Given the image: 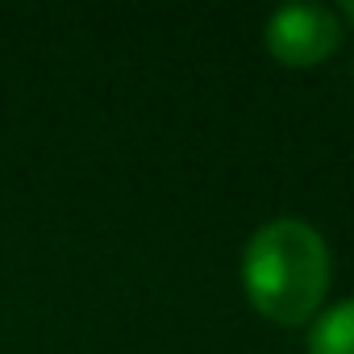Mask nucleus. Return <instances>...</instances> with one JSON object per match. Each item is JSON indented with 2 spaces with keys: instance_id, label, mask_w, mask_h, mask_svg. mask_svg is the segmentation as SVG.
<instances>
[{
  "instance_id": "nucleus-1",
  "label": "nucleus",
  "mask_w": 354,
  "mask_h": 354,
  "mask_svg": "<svg viewBox=\"0 0 354 354\" xmlns=\"http://www.w3.org/2000/svg\"><path fill=\"white\" fill-rule=\"evenodd\" d=\"M246 300L275 325H304L329 292V246L296 217L267 221L242 250Z\"/></svg>"
},
{
  "instance_id": "nucleus-2",
  "label": "nucleus",
  "mask_w": 354,
  "mask_h": 354,
  "mask_svg": "<svg viewBox=\"0 0 354 354\" xmlns=\"http://www.w3.org/2000/svg\"><path fill=\"white\" fill-rule=\"evenodd\" d=\"M342 42V17L325 5H288L267 21V50L283 67H313Z\"/></svg>"
},
{
  "instance_id": "nucleus-3",
  "label": "nucleus",
  "mask_w": 354,
  "mask_h": 354,
  "mask_svg": "<svg viewBox=\"0 0 354 354\" xmlns=\"http://www.w3.org/2000/svg\"><path fill=\"white\" fill-rule=\"evenodd\" d=\"M308 354H354V296L325 308L308 329Z\"/></svg>"
},
{
  "instance_id": "nucleus-4",
  "label": "nucleus",
  "mask_w": 354,
  "mask_h": 354,
  "mask_svg": "<svg viewBox=\"0 0 354 354\" xmlns=\"http://www.w3.org/2000/svg\"><path fill=\"white\" fill-rule=\"evenodd\" d=\"M337 17H346V21L354 26V0H346V5H342V13H337Z\"/></svg>"
}]
</instances>
